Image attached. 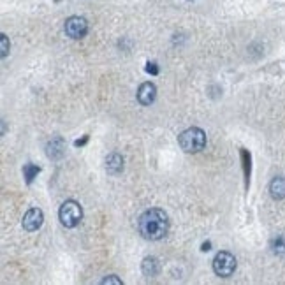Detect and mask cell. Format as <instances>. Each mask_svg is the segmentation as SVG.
<instances>
[{
  "label": "cell",
  "instance_id": "6",
  "mask_svg": "<svg viewBox=\"0 0 285 285\" xmlns=\"http://www.w3.org/2000/svg\"><path fill=\"white\" fill-rule=\"evenodd\" d=\"M44 222V215H42V211L39 208H30L28 211L25 213L23 217V229L28 231V233H33V231H37L39 227L42 226Z\"/></svg>",
  "mask_w": 285,
  "mask_h": 285
},
{
  "label": "cell",
  "instance_id": "10",
  "mask_svg": "<svg viewBox=\"0 0 285 285\" xmlns=\"http://www.w3.org/2000/svg\"><path fill=\"white\" fill-rule=\"evenodd\" d=\"M141 270L146 277H157L160 271V264L155 257H145L143 263H141Z\"/></svg>",
  "mask_w": 285,
  "mask_h": 285
},
{
  "label": "cell",
  "instance_id": "14",
  "mask_svg": "<svg viewBox=\"0 0 285 285\" xmlns=\"http://www.w3.org/2000/svg\"><path fill=\"white\" fill-rule=\"evenodd\" d=\"M109 284H116V285H122V280L116 278V275H111V277L104 278L102 280V285H109Z\"/></svg>",
  "mask_w": 285,
  "mask_h": 285
},
{
  "label": "cell",
  "instance_id": "17",
  "mask_svg": "<svg viewBox=\"0 0 285 285\" xmlns=\"http://www.w3.org/2000/svg\"><path fill=\"white\" fill-rule=\"evenodd\" d=\"M201 250H203V252H208V250H211V241H204L203 247H201Z\"/></svg>",
  "mask_w": 285,
  "mask_h": 285
},
{
  "label": "cell",
  "instance_id": "11",
  "mask_svg": "<svg viewBox=\"0 0 285 285\" xmlns=\"http://www.w3.org/2000/svg\"><path fill=\"white\" fill-rule=\"evenodd\" d=\"M270 192L275 199H284L285 197V178L278 176L270 183Z\"/></svg>",
  "mask_w": 285,
  "mask_h": 285
},
{
  "label": "cell",
  "instance_id": "16",
  "mask_svg": "<svg viewBox=\"0 0 285 285\" xmlns=\"http://www.w3.org/2000/svg\"><path fill=\"white\" fill-rule=\"evenodd\" d=\"M86 141H88V136H85L83 139L74 141V145H76V146H83V145H86Z\"/></svg>",
  "mask_w": 285,
  "mask_h": 285
},
{
  "label": "cell",
  "instance_id": "9",
  "mask_svg": "<svg viewBox=\"0 0 285 285\" xmlns=\"http://www.w3.org/2000/svg\"><path fill=\"white\" fill-rule=\"evenodd\" d=\"M106 171L109 174H118L123 171V157L120 153H111L106 159Z\"/></svg>",
  "mask_w": 285,
  "mask_h": 285
},
{
  "label": "cell",
  "instance_id": "2",
  "mask_svg": "<svg viewBox=\"0 0 285 285\" xmlns=\"http://www.w3.org/2000/svg\"><path fill=\"white\" fill-rule=\"evenodd\" d=\"M178 143L182 146L183 152L187 153H197L206 146V134L199 127H190L185 132L180 134Z\"/></svg>",
  "mask_w": 285,
  "mask_h": 285
},
{
  "label": "cell",
  "instance_id": "13",
  "mask_svg": "<svg viewBox=\"0 0 285 285\" xmlns=\"http://www.w3.org/2000/svg\"><path fill=\"white\" fill-rule=\"evenodd\" d=\"M9 48H11V44H9V39L5 33H2L0 35V49H2V58H5L9 53Z\"/></svg>",
  "mask_w": 285,
  "mask_h": 285
},
{
  "label": "cell",
  "instance_id": "7",
  "mask_svg": "<svg viewBox=\"0 0 285 285\" xmlns=\"http://www.w3.org/2000/svg\"><path fill=\"white\" fill-rule=\"evenodd\" d=\"M157 97V88L153 83H143L137 90V100H139L143 106H150V104L155 100Z\"/></svg>",
  "mask_w": 285,
  "mask_h": 285
},
{
  "label": "cell",
  "instance_id": "4",
  "mask_svg": "<svg viewBox=\"0 0 285 285\" xmlns=\"http://www.w3.org/2000/svg\"><path fill=\"white\" fill-rule=\"evenodd\" d=\"M213 271L219 277L229 278L236 271V257L231 252H219L213 259Z\"/></svg>",
  "mask_w": 285,
  "mask_h": 285
},
{
  "label": "cell",
  "instance_id": "15",
  "mask_svg": "<svg viewBox=\"0 0 285 285\" xmlns=\"http://www.w3.org/2000/svg\"><path fill=\"white\" fill-rule=\"evenodd\" d=\"M146 72H150V74H153V76L159 74V67H157V63L155 62H148V63H146Z\"/></svg>",
  "mask_w": 285,
  "mask_h": 285
},
{
  "label": "cell",
  "instance_id": "12",
  "mask_svg": "<svg viewBox=\"0 0 285 285\" xmlns=\"http://www.w3.org/2000/svg\"><path fill=\"white\" fill-rule=\"evenodd\" d=\"M39 173H41V167L39 166H33V164H26V166H23V176H25L26 183H32L33 178L37 176Z\"/></svg>",
  "mask_w": 285,
  "mask_h": 285
},
{
  "label": "cell",
  "instance_id": "1",
  "mask_svg": "<svg viewBox=\"0 0 285 285\" xmlns=\"http://www.w3.org/2000/svg\"><path fill=\"white\" fill-rule=\"evenodd\" d=\"M137 229H139V234L145 238V240H150V241L162 240L167 234V231H169L167 213L164 210H159V208L146 210L145 213L139 217Z\"/></svg>",
  "mask_w": 285,
  "mask_h": 285
},
{
  "label": "cell",
  "instance_id": "3",
  "mask_svg": "<svg viewBox=\"0 0 285 285\" xmlns=\"http://www.w3.org/2000/svg\"><path fill=\"white\" fill-rule=\"evenodd\" d=\"M58 219L60 222H62V226L67 227V229H72V227L78 226L83 219V210L81 206H79V203H76V201L72 199L65 201V203L60 206Z\"/></svg>",
  "mask_w": 285,
  "mask_h": 285
},
{
  "label": "cell",
  "instance_id": "5",
  "mask_svg": "<svg viewBox=\"0 0 285 285\" xmlns=\"http://www.w3.org/2000/svg\"><path fill=\"white\" fill-rule=\"evenodd\" d=\"M63 30L70 39H81L88 32V21L83 16H70L63 25Z\"/></svg>",
  "mask_w": 285,
  "mask_h": 285
},
{
  "label": "cell",
  "instance_id": "8",
  "mask_svg": "<svg viewBox=\"0 0 285 285\" xmlns=\"http://www.w3.org/2000/svg\"><path fill=\"white\" fill-rule=\"evenodd\" d=\"M63 150H65V146H63L62 137H55V139H51L48 145H46V153H48V157H49V159H53V160L62 159Z\"/></svg>",
  "mask_w": 285,
  "mask_h": 285
}]
</instances>
